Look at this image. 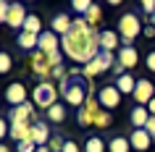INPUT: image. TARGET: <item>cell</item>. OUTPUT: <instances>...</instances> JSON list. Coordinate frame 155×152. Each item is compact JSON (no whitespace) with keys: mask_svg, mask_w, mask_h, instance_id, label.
<instances>
[{"mask_svg":"<svg viewBox=\"0 0 155 152\" xmlns=\"http://www.w3.org/2000/svg\"><path fill=\"white\" fill-rule=\"evenodd\" d=\"M108 150V144H105V139L103 136H97V134H92L87 142H84V152H105Z\"/></svg>","mask_w":155,"mask_h":152,"instance_id":"23","label":"cell"},{"mask_svg":"<svg viewBox=\"0 0 155 152\" xmlns=\"http://www.w3.org/2000/svg\"><path fill=\"white\" fill-rule=\"evenodd\" d=\"M121 37L116 29H103L100 32V50H105V53H118L121 50Z\"/></svg>","mask_w":155,"mask_h":152,"instance_id":"11","label":"cell"},{"mask_svg":"<svg viewBox=\"0 0 155 152\" xmlns=\"http://www.w3.org/2000/svg\"><path fill=\"white\" fill-rule=\"evenodd\" d=\"M97 100L103 105V110H113V108L121 105V92H118L116 84H105V87L97 89Z\"/></svg>","mask_w":155,"mask_h":152,"instance_id":"7","label":"cell"},{"mask_svg":"<svg viewBox=\"0 0 155 152\" xmlns=\"http://www.w3.org/2000/svg\"><path fill=\"white\" fill-rule=\"evenodd\" d=\"M95 115H97V113H92L90 108H79V110H76V123L82 128H90V126H95Z\"/></svg>","mask_w":155,"mask_h":152,"instance_id":"22","label":"cell"},{"mask_svg":"<svg viewBox=\"0 0 155 152\" xmlns=\"http://www.w3.org/2000/svg\"><path fill=\"white\" fill-rule=\"evenodd\" d=\"M29 66H32V73L37 76L40 81H50V76H53V68L55 66L50 63V58H48V53H32V58H29Z\"/></svg>","mask_w":155,"mask_h":152,"instance_id":"6","label":"cell"},{"mask_svg":"<svg viewBox=\"0 0 155 152\" xmlns=\"http://www.w3.org/2000/svg\"><path fill=\"white\" fill-rule=\"evenodd\" d=\"M63 152H82V147L74 142V139H66V144H63Z\"/></svg>","mask_w":155,"mask_h":152,"instance_id":"32","label":"cell"},{"mask_svg":"<svg viewBox=\"0 0 155 152\" xmlns=\"http://www.w3.org/2000/svg\"><path fill=\"white\" fill-rule=\"evenodd\" d=\"M37 152H53L50 147H37Z\"/></svg>","mask_w":155,"mask_h":152,"instance_id":"38","label":"cell"},{"mask_svg":"<svg viewBox=\"0 0 155 152\" xmlns=\"http://www.w3.org/2000/svg\"><path fill=\"white\" fill-rule=\"evenodd\" d=\"M90 8H92V0H71V11L76 16H87Z\"/></svg>","mask_w":155,"mask_h":152,"instance_id":"27","label":"cell"},{"mask_svg":"<svg viewBox=\"0 0 155 152\" xmlns=\"http://www.w3.org/2000/svg\"><path fill=\"white\" fill-rule=\"evenodd\" d=\"M45 118H48V123H63V121L68 118V110L63 108V102H55L48 113H45Z\"/></svg>","mask_w":155,"mask_h":152,"instance_id":"20","label":"cell"},{"mask_svg":"<svg viewBox=\"0 0 155 152\" xmlns=\"http://www.w3.org/2000/svg\"><path fill=\"white\" fill-rule=\"evenodd\" d=\"M71 26H74V18L68 16V13H55V16H53V21H50V29H53L61 40L71 32Z\"/></svg>","mask_w":155,"mask_h":152,"instance_id":"16","label":"cell"},{"mask_svg":"<svg viewBox=\"0 0 155 152\" xmlns=\"http://www.w3.org/2000/svg\"><path fill=\"white\" fill-rule=\"evenodd\" d=\"M116 58H118V66L121 68H134V66L139 63V53H137V47L134 45H121V50L116 53Z\"/></svg>","mask_w":155,"mask_h":152,"instance_id":"12","label":"cell"},{"mask_svg":"<svg viewBox=\"0 0 155 152\" xmlns=\"http://www.w3.org/2000/svg\"><path fill=\"white\" fill-rule=\"evenodd\" d=\"M58 89H61L63 102L68 105V108H76V110H79V108H84L87 97L95 92V89H92V81L82 76V68H71L68 79L61 81V84H58Z\"/></svg>","mask_w":155,"mask_h":152,"instance_id":"2","label":"cell"},{"mask_svg":"<svg viewBox=\"0 0 155 152\" xmlns=\"http://www.w3.org/2000/svg\"><path fill=\"white\" fill-rule=\"evenodd\" d=\"M139 11H142L147 18H153L155 16V0H142V3H139Z\"/></svg>","mask_w":155,"mask_h":152,"instance_id":"29","label":"cell"},{"mask_svg":"<svg viewBox=\"0 0 155 152\" xmlns=\"http://www.w3.org/2000/svg\"><path fill=\"white\" fill-rule=\"evenodd\" d=\"M58 97H61V89H58L55 81H40V84L32 89V102H34V108H42L45 113L58 102Z\"/></svg>","mask_w":155,"mask_h":152,"instance_id":"4","label":"cell"},{"mask_svg":"<svg viewBox=\"0 0 155 152\" xmlns=\"http://www.w3.org/2000/svg\"><path fill=\"white\" fill-rule=\"evenodd\" d=\"M108 152H131L129 136H110L108 139Z\"/></svg>","mask_w":155,"mask_h":152,"instance_id":"21","label":"cell"},{"mask_svg":"<svg viewBox=\"0 0 155 152\" xmlns=\"http://www.w3.org/2000/svg\"><path fill=\"white\" fill-rule=\"evenodd\" d=\"M142 29H145V24L139 21V16L134 13V11H126V13L118 16V26H116V32H118V37H121L124 45H131V42L142 34Z\"/></svg>","mask_w":155,"mask_h":152,"instance_id":"3","label":"cell"},{"mask_svg":"<svg viewBox=\"0 0 155 152\" xmlns=\"http://www.w3.org/2000/svg\"><path fill=\"white\" fill-rule=\"evenodd\" d=\"M11 68H13V58H11V53H0V73H8Z\"/></svg>","mask_w":155,"mask_h":152,"instance_id":"28","label":"cell"},{"mask_svg":"<svg viewBox=\"0 0 155 152\" xmlns=\"http://www.w3.org/2000/svg\"><path fill=\"white\" fill-rule=\"evenodd\" d=\"M0 152H11V147H5V144H0Z\"/></svg>","mask_w":155,"mask_h":152,"instance_id":"39","label":"cell"},{"mask_svg":"<svg viewBox=\"0 0 155 152\" xmlns=\"http://www.w3.org/2000/svg\"><path fill=\"white\" fill-rule=\"evenodd\" d=\"M150 24H153V26H155V16H153V18H150Z\"/></svg>","mask_w":155,"mask_h":152,"instance_id":"40","label":"cell"},{"mask_svg":"<svg viewBox=\"0 0 155 152\" xmlns=\"http://www.w3.org/2000/svg\"><path fill=\"white\" fill-rule=\"evenodd\" d=\"M61 50L68 60L87 66L90 60H95L100 55V29L90 26L84 21V16H76L71 32L61 40Z\"/></svg>","mask_w":155,"mask_h":152,"instance_id":"1","label":"cell"},{"mask_svg":"<svg viewBox=\"0 0 155 152\" xmlns=\"http://www.w3.org/2000/svg\"><path fill=\"white\" fill-rule=\"evenodd\" d=\"M8 11H11V3L0 0V21H3V24H5V18H8Z\"/></svg>","mask_w":155,"mask_h":152,"instance_id":"33","label":"cell"},{"mask_svg":"<svg viewBox=\"0 0 155 152\" xmlns=\"http://www.w3.org/2000/svg\"><path fill=\"white\" fill-rule=\"evenodd\" d=\"M116 63H118L116 53H105V50H100V55L95 58V60H90L87 66H82V76L92 81L95 76H100V73L113 71V68H116Z\"/></svg>","mask_w":155,"mask_h":152,"instance_id":"5","label":"cell"},{"mask_svg":"<svg viewBox=\"0 0 155 152\" xmlns=\"http://www.w3.org/2000/svg\"><path fill=\"white\" fill-rule=\"evenodd\" d=\"M142 37H147V40H153V37H155V26L150 24V21H147L145 29H142Z\"/></svg>","mask_w":155,"mask_h":152,"instance_id":"35","label":"cell"},{"mask_svg":"<svg viewBox=\"0 0 155 152\" xmlns=\"http://www.w3.org/2000/svg\"><path fill=\"white\" fill-rule=\"evenodd\" d=\"M145 66H147V71H153V73H155V50H153V53H147Z\"/></svg>","mask_w":155,"mask_h":152,"instance_id":"34","label":"cell"},{"mask_svg":"<svg viewBox=\"0 0 155 152\" xmlns=\"http://www.w3.org/2000/svg\"><path fill=\"white\" fill-rule=\"evenodd\" d=\"M37 50H40V53H55V50H61V37H58L53 29H45V32L40 34Z\"/></svg>","mask_w":155,"mask_h":152,"instance_id":"15","label":"cell"},{"mask_svg":"<svg viewBox=\"0 0 155 152\" xmlns=\"http://www.w3.org/2000/svg\"><path fill=\"white\" fill-rule=\"evenodd\" d=\"M63 144H66V139H63V136H61V134H53V139H50V144H48V147H50L53 152H63Z\"/></svg>","mask_w":155,"mask_h":152,"instance_id":"30","label":"cell"},{"mask_svg":"<svg viewBox=\"0 0 155 152\" xmlns=\"http://www.w3.org/2000/svg\"><path fill=\"white\" fill-rule=\"evenodd\" d=\"M131 97H134V102H137V105H145V108H147L150 100L155 97V84L150 79H139L137 81V89H134V95H131Z\"/></svg>","mask_w":155,"mask_h":152,"instance_id":"10","label":"cell"},{"mask_svg":"<svg viewBox=\"0 0 155 152\" xmlns=\"http://www.w3.org/2000/svg\"><path fill=\"white\" fill-rule=\"evenodd\" d=\"M16 152H37V144L29 139V142H21V144H16Z\"/></svg>","mask_w":155,"mask_h":152,"instance_id":"31","label":"cell"},{"mask_svg":"<svg viewBox=\"0 0 155 152\" xmlns=\"http://www.w3.org/2000/svg\"><path fill=\"white\" fill-rule=\"evenodd\" d=\"M145 131H147V134H150V136H153V139H155V115H150V121H147Z\"/></svg>","mask_w":155,"mask_h":152,"instance_id":"36","label":"cell"},{"mask_svg":"<svg viewBox=\"0 0 155 152\" xmlns=\"http://www.w3.org/2000/svg\"><path fill=\"white\" fill-rule=\"evenodd\" d=\"M129 121H131V126H134V128H145L147 121H150V110H147L145 105H137V108H131Z\"/></svg>","mask_w":155,"mask_h":152,"instance_id":"18","label":"cell"},{"mask_svg":"<svg viewBox=\"0 0 155 152\" xmlns=\"http://www.w3.org/2000/svg\"><path fill=\"white\" fill-rule=\"evenodd\" d=\"M84 21H87L90 26H95V29L100 26V21H103V8H100L97 3H92V8L87 11V16H84Z\"/></svg>","mask_w":155,"mask_h":152,"instance_id":"25","label":"cell"},{"mask_svg":"<svg viewBox=\"0 0 155 152\" xmlns=\"http://www.w3.org/2000/svg\"><path fill=\"white\" fill-rule=\"evenodd\" d=\"M137 81H139V79H134V76L126 71L124 76H118L113 84L118 87V92H121V95H134V89H137Z\"/></svg>","mask_w":155,"mask_h":152,"instance_id":"19","label":"cell"},{"mask_svg":"<svg viewBox=\"0 0 155 152\" xmlns=\"http://www.w3.org/2000/svg\"><path fill=\"white\" fill-rule=\"evenodd\" d=\"M26 16H29V11H26L24 3H11V11H8V18H5V26H11V29H24L26 24Z\"/></svg>","mask_w":155,"mask_h":152,"instance_id":"9","label":"cell"},{"mask_svg":"<svg viewBox=\"0 0 155 152\" xmlns=\"http://www.w3.org/2000/svg\"><path fill=\"white\" fill-rule=\"evenodd\" d=\"M21 32H29V34H37V37H40V34L45 32V29H42L40 16H37V13H29V16H26V24H24V29H21Z\"/></svg>","mask_w":155,"mask_h":152,"instance_id":"24","label":"cell"},{"mask_svg":"<svg viewBox=\"0 0 155 152\" xmlns=\"http://www.w3.org/2000/svg\"><path fill=\"white\" fill-rule=\"evenodd\" d=\"M129 142H131V150H137V152H147V150H150V144H153V136L147 134L145 128H131Z\"/></svg>","mask_w":155,"mask_h":152,"instance_id":"13","label":"cell"},{"mask_svg":"<svg viewBox=\"0 0 155 152\" xmlns=\"http://www.w3.org/2000/svg\"><path fill=\"white\" fill-rule=\"evenodd\" d=\"M113 123V115H110V110H100L97 115H95V128H108Z\"/></svg>","mask_w":155,"mask_h":152,"instance_id":"26","label":"cell"},{"mask_svg":"<svg viewBox=\"0 0 155 152\" xmlns=\"http://www.w3.org/2000/svg\"><path fill=\"white\" fill-rule=\"evenodd\" d=\"M26 97H29V92H26V87L21 81H11L8 87H5V102H8L11 108H18V105L29 102Z\"/></svg>","mask_w":155,"mask_h":152,"instance_id":"8","label":"cell"},{"mask_svg":"<svg viewBox=\"0 0 155 152\" xmlns=\"http://www.w3.org/2000/svg\"><path fill=\"white\" fill-rule=\"evenodd\" d=\"M50 139H53V131H50V123H48V121L34 123V128H32V142L37 144V147H48Z\"/></svg>","mask_w":155,"mask_h":152,"instance_id":"14","label":"cell"},{"mask_svg":"<svg viewBox=\"0 0 155 152\" xmlns=\"http://www.w3.org/2000/svg\"><path fill=\"white\" fill-rule=\"evenodd\" d=\"M147 110H150V115H155V97L150 100V105H147Z\"/></svg>","mask_w":155,"mask_h":152,"instance_id":"37","label":"cell"},{"mask_svg":"<svg viewBox=\"0 0 155 152\" xmlns=\"http://www.w3.org/2000/svg\"><path fill=\"white\" fill-rule=\"evenodd\" d=\"M16 45H18V50H24V53H37L40 37H37V34H29V32H18Z\"/></svg>","mask_w":155,"mask_h":152,"instance_id":"17","label":"cell"}]
</instances>
